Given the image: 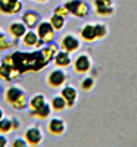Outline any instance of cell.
Here are the masks:
<instances>
[{"label":"cell","instance_id":"cell-1","mask_svg":"<svg viewBox=\"0 0 137 147\" xmlns=\"http://www.w3.org/2000/svg\"><path fill=\"white\" fill-rule=\"evenodd\" d=\"M2 63L18 69L21 74L28 72V71L37 72V71H41L43 68H46L49 65V62L43 57L40 49L37 52H31V53L15 50L14 53L5 56L3 60H2Z\"/></svg>","mask_w":137,"mask_h":147},{"label":"cell","instance_id":"cell-2","mask_svg":"<svg viewBox=\"0 0 137 147\" xmlns=\"http://www.w3.org/2000/svg\"><path fill=\"white\" fill-rule=\"evenodd\" d=\"M35 32L44 44L53 43L55 38H56V31H55V28L52 27V24L49 21H40L35 27Z\"/></svg>","mask_w":137,"mask_h":147},{"label":"cell","instance_id":"cell-3","mask_svg":"<svg viewBox=\"0 0 137 147\" xmlns=\"http://www.w3.org/2000/svg\"><path fill=\"white\" fill-rule=\"evenodd\" d=\"M66 81H68L66 74L60 68L55 69V71H50L49 75H47V78H46V82H47V85L50 88H62L66 84Z\"/></svg>","mask_w":137,"mask_h":147},{"label":"cell","instance_id":"cell-4","mask_svg":"<svg viewBox=\"0 0 137 147\" xmlns=\"http://www.w3.org/2000/svg\"><path fill=\"white\" fill-rule=\"evenodd\" d=\"M65 6L69 10V13L77 16V18H84V16L89 15V12H90L89 5L85 2H83V0H68V3Z\"/></svg>","mask_w":137,"mask_h":147},{"label":"cell","instance_id":"cell-5","mask_svg":"<svg viewBox=\"0 0 137 147\" xmlns=\"http://www.w3.org/2000/svg\"><path fill=\"white\" fill-rule=\"evenodd\" d=\"M22 10L19 0H0V13L3 15H18Z\"/></svg>","mask_w":137,"mask_h":147},{"label":"cell","instance_id":"cell-6","mask_svg":"<svg viewBox=\"0 0 137 147\" xmlns=\"http://www.w3.org/2000/svg\"><path fill=\"white\" fill-rule=\"evenodd\" d=\"M21 40H22V44L28 49H41L44 46V43L39 38V35H37V32L34 30H28L22 35Z\"/></svg>","mask_w":137,"mask_h":147},{"label":"cell","instance_id":"cell-7","mask_svg":"<svg viewBox=\"0 0 137 147\" xmlns=\"http://www.w3.org/2000/svg\"><path fill=\"white\" fill-rule=\"evenodd\" d=\"M24 138L27 140L28 146H33V147H37L40 146L41 141H43V132L39 127H31L25 131V134H24Z\"/></svg>","mask_w":137,"mask_h":147},{"label":"cell","instance_id":"cell-8","mask_svg":"<svg viewBox=\"0 0 137 147\" xmlns=\"http://www.w3.org/2000/svg\"><path fill=\"white\" fill-rule=\"evenodd\" d=\"M60 47H62V50L66 52V53L77 52L78 49H80V40L77 38L75 35H72V34H66V35L64 37V38H62Z\"/></svg>","mask_w":137,"mask_h":147},{"label":"cell","instance_id":"cell-9","mask_svg":"<svg viewBox=\"0 0 137 147\" xmlns=\"http://www.w3.org/2000/svg\"><path fill=\"white\" fill-rule=\"evenodd\" d=\"M28 31V27L22 21H14L9 25V34L14 40H21L22 35Z\"/></svg>","mask_w":137,"mask_h":147},{"label":"cell","instance_id":"cell-10","mask_svg":"<svg viewBox=\"0 0 137 147\" xmlns=\"http://www.w3.org/2000/svg\"><path fill=\"white\" fill-rule=\"evenodd\" d=\"M65 129H66V124H65V121L60 119V118L50 119V122H49V125H47V131L50 132L52 136H62V134L65 132Z\"/></svg>","mask_w":137,"mask_h":147},{"label":"cell","instance_id":"cell-11","mask_svg":"<svg viewBox=\"0 0 137 147\" xmlns=\"http://www.w3.org/2000/svg\"><path fill=\"white\" fill-rule=\"evenodd\" d=\"M21 75H22V74L18 69L12 68V66H7L5 63L0 65V78H2V80H5V81H15Z\"/></svg>","mask_w":137,"mask_h":147},{"label":"cell","instance_id":"cell-12","mask_svg":"<svg viewBox=\"0 0 137 147\" xmlns=\"http://www.w3.org/2000/svg\"><path fill=\"white\" fill-rule=\"evenodd\" d=\"M90 68H92V62L87 55H80L74 62V69H75L77 74H85L90 71Z\"/></svg>","mask_w":137,"mask_h":147},{"label":"cell","instance_id":"cell-13","mask_svg":"<svg viewBox=\"0 0 137 147\" xmlns=\"http://www.w3.org/2000/svg\"><path fill=\"white\" fill-rule=\"evenodd\" d=\"M40 21H41L40 19V13L35 12V10H27V12L22 13V22L28 27V30H34Z\"/></svg>","mask_w":137,"mask_h":147},{"label":"cell","instance_id":"cell-14","mask_svg":"<svg viewBox=\"0 0 137 147\" xmlns=\"http://www.w3.org/2000/svg\"><path fill=\"white\" fill-rule=\"evenodd\" d=\"M60 96L65 99L68 107H72L74 105H75V102H77V90L74 87H71V85H66V87L62 88Z\"/></svg>","mask_w":137,"mask_h":147},{"label":"cell","instance_id":"cell-15","mask_svg":"<svg viewBox=\"0 0 137 147\" xmlns=\"http://www.w3.org/2000/svg\"><path fill=\"white\" fill-rule=\"evenodd\" d=\"M53 62H55V65L58 66V68H60V69H64V68H68L69 65H71V57H69V53H66V52H64V50H59L56 55H55V57H53Z\"/></svg>","mask_w":137,"mask_h":147},{"label":"cell","instance_id":"cell-16","mask_svg":"<svg viewBox=\"0 0 137 147\" xmlns=\"http://www.w3.org/2000/svg\"><path fill=\"white\" fill-rule=\"evenodd\" d=\"M40 52H41L43 57L47 60V62H50V60H53L55 55L59 52V47H58V44H55V41H53V43L44 44V46L40 49Z\"/></svg>","mask_w":137,"mask_h":147},{"label":"cell","instance_id":"cell-17","mask_svg":"<svg viewBox=\"0 0 137 147\" xmlns=\"http://www.w3.org/2000/svg\"><path fill=\"white\" fill-rule=\"evenodd\" d=\"M81 38H83L84 41H87V43H92V41L97 40V38H96V31H94V25H93V24H87V25H84V27L81 28Z\"/></svg>","mask_w":137,"mask_h":147},{"label":"cell","instance_id":"cell-18","mask_svg":"<svg viewBox=\"0 0 137 147\" xmlns=\"http://www.w3.org/2000/svg\"><path fill=\"white\" fill-rule=\"evenodd\" d=\"M94 7H96L97 15H100V16H111L114 13V7L103 3L102 0H94Z\"/></svg>","mask_w":137,"mask_h":147},{"label":"cell","instance_id":"cell-19","mask_svg":"<svg viewBox=\"0 0 137 147\" xmlns=\"http://www.w3.org/2000/svg\"><path fill=\"white\" fill-rule=\"evenodd\" d=\"M22 93H24V91H22L21 88L15 87V85H10V87L5 91V100H6V103H7V105H12Z\"/></svg>","mask_w":137,"mask_h":147},{"label":"cell","instance_id":"cell-20","mask_svg":"<svg viewBox=\"0 0 137 147\" xmlns=\"http://www.w3.org/2000/svg\"><path fill=\"white\" fill-rule=\"evenodd\" d=\"M50 113H52V106L47 103H44L41 107L35 109V110H31V116H34L37 119H46L50 116Z\"/></svg>","mask_w":137,"mask_h":147},{"label":"cell","instance_id":"cell-21","mask_svg":"<svg viewBox=\"0 0 137 147\" xmlns=\"http://www.w3.org/2000/svg\"><path fill=\"white\" fill-rule=\"evenodd\" d=\"M50 106H52V110H55V112H64V110L68 107V105H66L65 99H64V97H62L60 94L53 97Z\"/></svg>","mask_w":137,"mask_h":147},{"label":"cell","instance_id":"cell-22","mask_svg":"<svg viewBox=\"0 0 137 147\" xmlns=\"http://www.w3.org/2000/svg\"><path fill=\"white\" fill-rule=\"evenodd\" d=\"M44 103H47V102H46V97L43 94H35L34 97H31V99L28 100V106H30L31 110H35V109L41 107Z\"/></svg>","mask_w":137,"mask_h":147},{"label":"cell","instance_id":"cell-23","mask_svg":"<svg viewBox=\"0 0 137 147\" xmlns=\"http://www.w3.org/2000/svg\"><path fill=\"white\" fill-rule=\"evenodd\" d=\"M14 132V121L12 118H2L0 119V134Z\"/></svg>","mask_w":137,"mask_h":147},{"label":"cell","instance_id":"cell-24","mask_svg":"<svg viewBox=\"0 0 137 147\" xmlns=\"http://www.w3.org/2000/svg\"><path fill=\"white\" fill-rule=\"evenodd\" d=\"M15 47V41L14 38H9L7 35L2 34L0 35V52H6V50H10V49Z\"/></svg>","mask_w":137,"mask_h":147},{"label":"cell","instance_id":"cell-25","mask_svg":"<svg viewBox=\"0 0 137 147\" xmlns=\"http://www.w3.org/2000/svg\"><path fill=\"white\" fill-rule=\"evenodd\" d=\"M10 106L14 107V109H16V110H24V109H27V107H28V97L25 96V93H22Z\"/></svg>","mask_w":137,"mask_h":147},{"label":"cell","instance_id":"cell-26","mask_svg":"<svg viewBox=\"0 0 137 147\" xmlns=\"http://www.w3.org/2000/svg\"><path fill=\"white\" fill-rule=\"evenodd\" d=\"M52 24V27L55 28V31H60V30H64V27H65V18L64 16H59V15H52V18H50V21H49Z\"/></svg>","mask_w":137,"mask_h":147},{"label":"cell","instance_id":"cell-27","mask_svg":"<svg viewBox=\"0 0 137 147\" xmlns=\"http://www.w3.org/2000/svg\"><path fill=\"white\" fill-rule=\"evenodd\" d=\"M94 31H96V38L97 40L105 38L106 34H108L106 25H103V24H96V25H94Z\"/></svg>","mask_w":137,"mask_h":147},{"label":"cell","instance_id":"cell-28","mask_svg":"<svg viewBox=\"0 0 137 147\" xmlns=\"http://www.w3.org/2000/svg\"><path fill=\"white\" fill-rule=\"evenodd\" d=\"M53 13H55V15H59V16H64L65 19L71 15V13H69V10L66 9V6H65V5H64V6H58V7H55Z\"/></svg>","mask_w":137,"mask_h":147},{"label":"cell","instance_id":"cell-29","mask_svg":"<svg viewBox=\"0 0 137 147\" xmlns=\"http://www.w3.org/2000/svg\"><path fill=\"white\" fill-rule=\"evenodd\" d=\"M93 87H94V80H93V78H85V80L81 81V88H83V90L89 91V90H92Z\"/></svg>","mask_w":137,"mask_h":147},{"label":"cell","instance_id":"cell-30","mask_svg":"<svg viewBox=\"0 0 137 147\" xmlns=\"http://www.w3.org/2000/svg\"><path fill=\"white\" fill-rule=\"evenodd\" d=\"M10 146H12V147H27V146H28V143H27V140H25V138L19 137V138H15V140H14V143H12Z\"/></svg>","mask_w":137,"mask_h":147},{"label":"cell","instance_id":"cell-31","mask_svg":"<svg viewBox=\"0 0 137 147\" xmlns=\"http://www.w3.org/2000/svg\"><path fill=\"white\" fill-rule=\"evenodd\" d=\"M7 144V138L5 137V134H0V147H6Z\"/></svg>","mask_w":137,"mask_h":147},{"label":"cell","instance_id":"cell-32","mask_svg":"<svg viewBox=\"0 0 137 147\" xmlns=\"http://www.w3.org/2000/svg\"><path fill=\"white\" fill-rule=\"evenodd\" d=\"M12 121H14V131H18L19 127H21V122L18 118H12Z\"/></svg>","mask_w":137,"mask_h":147},{"label":"cell","instance_id":"cell-33","mask_svg":"<svg viewBox=\"0 0 137 147\" xmlns=\"http://www.w3.org/2000/svg\"><path fill=\"white\" fill-rule=\"evenodd\" d=\"M2 118H5V112H3V109L0 107V119H2Z\"/></svg>","mask_w":137,"mask_h":147},{"label":"cell","instance_id":"cell-34","mask_svg":"<svg viewBox=\"0 0 137 147\" xmlns=\"http://www.w3.org/2000/svg\"><path fill=\"white\" fill-rule=\"evenodd\" d=\"M37 2H39V3H47L49 0H37Z\"/></svg>","mask_w":137,"mask_h":147},{"label":"cell","instance_id":"cell-35","mask_svg":"<svg viewBox=\"0 0 137 147\" xmlns=\"http://www.w3.org/2000/svg\"><path fill=\"white\" fill-rule=\"evenodd\" d=\"M2 93H3V90H2V87H0V96H2Z\"/></svg>","mask_w":137,"mask_h":147},{"label":"cell","instance_id":"cell-36","mask_svg":"<svg viewBox=\"0 0 137 147\" xmlns=\"http://www.w3.org/2000/svg\"><path fill=\"white\" fill-rule=\"evenodd\" d=\"M30 2H37V0H30Z\"/></svg>","mask_w":137,"mask_h":147},{"label":"cell","instance_id":"cell-37","mask_svg":"<svg viewBox=\"0 0 137 147\" xmlns=\"http://www.w3.org/2000/svg\"><path fill=\"white\" fill-rule=\"evenodd\" d=\"M2 34H3V32H2V30H0V35H2Z\"/></svg>","mask_w":137,"mask_h":147}]
</instances>
